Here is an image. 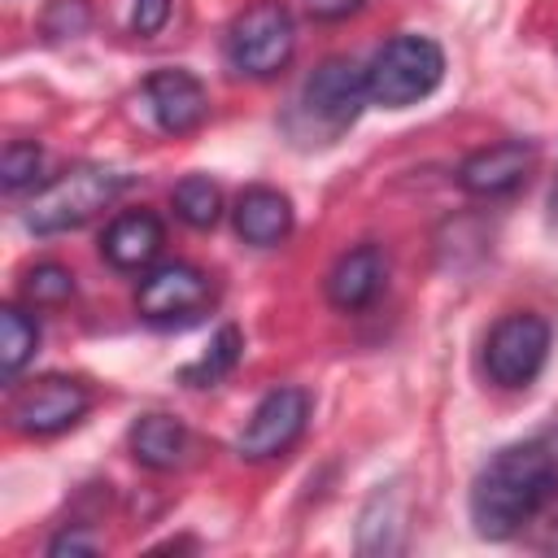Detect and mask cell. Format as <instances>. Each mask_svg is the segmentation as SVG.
<instances>
[{
  "label": "cell",
  "mask_w": 558,
  "mask_h": 558,
  "mask_svg": "<svg viewBox=\"0 0 558 558\" xmlns=\"http://www.w3.org/2000/svg\"><path fill=\"white\" fill-rule=\"evenodd\" d=\"M558 493V427L497 449L471 480V523L484 541H510Z\"/></svg>",
  "instance_id": "6da1fadb"
},
{
  "label": "cell",
  "mask_w": 558,
  "mask_h": 558,
  "mask_svg": "<svg viewBox=\"0 0 558 558\" xmlns=\"http://www.w3.org/2000/svg\"><path fill=\"white\" fill-rule=\"evenodd\" d=\"M366 105H371L366 65H357L349 57H327L301 83V92L292 100V113H288V131L301 144H331L357 122V113Z\"/></svg>",
  "instance_id": "7a4b0ae2"
},
{
  "label": "cell",
  "mask_w": 558,
  "mask_h": 558,
  "mask_svg": "<svg viewBox=\"0 0 558 558\" xmlns=\"http://www.w3.org/2000/svg\"><path fill=\"white\" fill-rule=\"evenodd\" d=\"M445 78V52L427 35H392L366 61V92L379 109H410L427 100Z\"/></svg>",
  "instance_id": "3957f363"
},
{
  "label": "cell",
  "mask_w": 558,
  "mask_h": 558,
  "mask_svg": "<svg viewBox=\"0 0 558 558\" xmlns=\"http://www.w3.org/2000/svg\"><path fill=\"white\" fill-rule=\"evenodd\" d=\"M131 179L122 170H109V166H74L65 174H57L52 183H44L26 209V227L35 235H61V231H74L83 222H92L100 209H109L122 187Z\"/></svg>",
  "instance_id": "277c9868"
},
{
  "label": "cell",
  "mask_w": 558,
  "mask_h": 558,
  "mask_svg": "<svg viewBox=\"0 0 558 558\" xmlns=\"http://www.w3.org/2000/svg\"><path fill=\"white\" fill-rule=\"evenodd\" d=\"M296 52V26L283 0H257L227 26L222 57L244 78H275Z\"/></svg>",
  "instance_id": "5b68a950"
},
{
  "label": "cell",
  "mask_w": 558,
  "mask_h": 558,
  "mask_svg": "<svg viewBox=\"0 0 558 558\" xmlns=\"http://www.w3.org/2000/svg\"><path fill=\"white\" fill-rule=\"evenodd\" d=\"M549 323L541 314H506L493 323V331L484 336V375L488 384L497 388H527L541 371H545V357H549Z\"/></svg>",
  "instance_id": "8992f818"
},
{
  "label": "cell",
  "mask_w": 558,
  "mask_h": 558,
  "mask_svg": "<svg viewBox=\"0 0 558 558\" xmlns=\"http://www.w3.org/2000/svg\"><path fill=\"white\" fill-rule=\"evenodd\" d=\"M214 301V279L192 262H161L135 288V310L153 327H183L201 318Z\"/></svg>",
  "instance_id": "52a82bcc"
},
{
  "label": "cell",
  "mask_w": 558,
  "mask_h": 558,
  "mask_svg": "<svg viewBox=\"0 0 558 558\" xmlns=\"http://www.w3.org/2000/svg\"><path fill=\"white\" fill-rule=\"evenodd\" d=\"M92 410V388L74 375H39L31 384H13L9 423L22 436H57L74 427Z\"/></svg>",
  "instance_id": "ba28073f"
},
{
  "label": "cell",
  "mask_w": 558,
  "mask_h": 558,
  "mask_svg": "<svg viewBox=\"0 0 558 558\" xmlns=\"http://www.w3.org/2000/svg\"><path fill=\"white\" fill-rule=\"evenodd\" d=\"M305 418H310V392H305V388H296V384H279V388H270V392L253 405L244 432L235 436L240 458H248V462H266V458L288 453V449L301 440Z\"/></svg>",
  "instance_id": "9c48e42d"
},
{
  "label": "cell",
  "mask_w": 558,
  "mask_h": 558,
  "mask_svg": "<svg viewBox=\"0 0 558 558\" xmlns=\"http://www.w3.org/2000/svg\"><path fill=\"white\" fill-rule=\"evenodd\" d=\"M144 100L153 122L166 135H187L209 118V92L205 83L183 65H161L144 78Z\"/></svg>",
  "instance_id": "30bf717a"
},
{
  "label": "cell",
  "mask_w": 558,
  "mask_h": 558,
  "mask_svg": "<svg viewBox=\"0 0 558 558\" xmlns=\"http://www.w3.org/2000/svg\"><path fill=\"white\" fill-rule=\"evenodd\" d=\"M532 166H536V148H532V144H523V140H497V144L475 148V153L462 157V166H458V187H462L466 196H484V201L510 196L514 187L527 183Z\"/></svg>",
  "instance_id": "8fae6325"
},
{
  "label": "cell",
  "mask_w": 558,
  "mask_h": 558,
  "mask_svg": "<svg viewBox=\"0 0 558 558\" xmlns=\"http://www.w3.org/2000/svg\"><path fill=\"white\" fill-rule=\"evenodd\" d=\"M384 279H388L384 248L379 244H357V248L340 253L336 266L327 270V301L344 314H357L384 292Z\"/></svg>",
  "instance_id": "7c38bea8"
},
{
  "label": "cell",
  "mask_w": 558,
  "mask_h": 558,
  "mask_svg": "<svg viewBox=\"0 0 558 558\" xmlns=\"http://www.w3.org/2000/svg\"><path fill=\"white\" fill-rule=\"evenodd\" d=\"M166 244V227L153 209H126L118 214L100 235V257L113 270H148Z\"/></svg>",
  "instance_id": "4fadbf2b"
},
{
  "label": "cell",
  "mask_w": 558,
  "mask_h": 558,
  "mask_svg": "<svg viewBox=\"0 0 558 558\" xmlns=\"http://www.w3.org/2000/svg\"><path fill=\"white\" fill-rule=\"evenodd\" d=\"M231 218H235L240 240L244 244H257V248H270L279 240H288L292 235V222H296L292 201L279 187H248V192H240Z\"/></svg>",
  "instance_id": "5bb4252c"
},
{
  "label": "cell",
  "mask_w": 558,
  "mask_h": 558,
  "mask_svg": "<svg viewBox=\"0 0 558 558\" xmlns=\"http://www.w3.org/2000/svg\"><path fill=\"white\" fill-rule=\"evenodd\" d=\"M131 458L148 471H174L187 458V427L170 414H140L126 432Z\"/></svg>",
  "instance_id": "9a60e30c"
},
{
  "label": "cell",
  "mask_w": 558,
  "mask_h": 558,
  "mask_svg": "<svg viewBox=\"0 0 558 558\" xmlns=\"http://www.w3.org/2000/svg\"><path fill=\"white\" fill-rule=\"evenodd\" d=\"M405 536V493L401 484H379L357 519V549L362 554H397Z\"/></svg>",
  "instance_id": "2e32d148"
},
{
  "label": "cell",
  "mask_w": 558,
  "mask_h": 558,
  "mask_svg": "<svg viewBox=\"0 0 558 558\" xmlns=\"http://www.w3.org/2000/svg\"><path fill=\"white\" fill-rule=\"evenodd\" d=\"M35 349H39V323L22 305H4L0 310V375H4V384H17V375L35 357Z\"/></svg>",
  "instance_id": "e0dca14e"
},
{
  "label": "cell",
  "mask_w": 558,
  "mask_h": 558,
  "mask_svg": "<svg viewBox=\"0 0 558 558\" xmlns=\"http://www.w3.org/2000/svg\"><path fill=\"white\" fill-rule=\"evenodd\" d=\"M240 349H244V336H240V327H231V323H227V327L209 340V349H205L192 366H183V371H179V379H183V384H192V388H214L218 379H227V375L235 371Z\"/></svg>",
  "instance_id": "ac0fdd59"
},
{
  "label": "cell",
  "mask_w": 558,
  "mask_h": 558,
  "mask_svg": "<svg viewBox=\"0 0 558 558\" xmlns=\"http://www.w3.org/2000/svg\"><path fill=\"white\" fill-rule=\"evenodd\" d=\"M170 205H174V214H179L187 227H196V231H209V227L222 218V192H218V183L205 179V174L179 179L174 192H170Z\"/></svg>",
  "instance_id": "d6986e66"
},
{
  "label": "cell",
  "mask_w": 558,
  "mask_h": 558,
  "mask_svg": "<svg viewBox=\"0 0 558 558\" xmlns=\"http://www.w3.org/2000/svg\"><path fill=\"white\" fill-rule=\"evenodd\" d=\"M22 296L31 305H61L74 296V275L61 262H39L22 275Z\"/></svg>",
  "instance_id": "ffe728a7"
},
{
  "label": "cell",
  "mask_w": 558,
  "mask_h": 558,
  "mask_svg": "<svg viewBox=\"0 0 558 558\" xmlns=\"http://www.w3.org/2000/svg\"><path fill=\"white\" fill-rule=\"evenodd\" d=\"M44 170V148L35 140H9L4 153H0V183L4 192H22L39 179Z\"/></svg>",
  "instance_id": "44dd1931"
},
{
  "label": "cell",
  "mask_w": 558,
  "mask_h": 558,
  "mask_svg": "<svg viewBox=\"0 0 558 558\" xmlns=\"http://www.w3.org/2000/svg\"><path fill=\"white\" fill-rule=\"evenodd\" d=\"M92 26V4L87 0H48L44 13H39V31L44 39H74Z\"/></svg>",
  "instance_id": "7402d4cb"
},
{
  "label": "cell",
  "mask_w": 558,
  "mask_h": 558,
  "mask_svg": "<svg viewBox=\"0 0 558 558\" xmlns=\"http://www.w3.org/2000/svg\"><path fill=\"white\" fill-rule=\"evenodd\" d=\"M105 541L96 536V532H87L83 523H74V527H61L52 541H48V558H65V554H96Z\"/></svg>",
  "instance_id": "603a6c76"
},
{
  "label": "cell",
  "mask_w": 558,
  "mask_h": 558,
  "mask_svg": "<svg viewBox=\"0 0 558 558\" xmlns=\"http://www.w3.org/2000/svg\"><path fill=\"white\" fill-rule=\"evenodd\" d=\"M170 17V0H131V31L135 35H157Z\"/></svg>",
  "instance_id": "cb8c5ba5"
},
{
  "label": "cell",
  "mask_w": 558,
  "mask_h": 558,
  "mask_svg": "<svg viewBox=\"0 0 558 558\" xmlns=\"http://www.w3.org/2000/svg\"><path fill=\"white\" fill-rule=\"evenodd\" d=\"M362 4H366V0H305L310 17H318V22H340V17L357 13Z\"/></svg>",
  "instance_id": "d4e9b609"
}]
</instances>
